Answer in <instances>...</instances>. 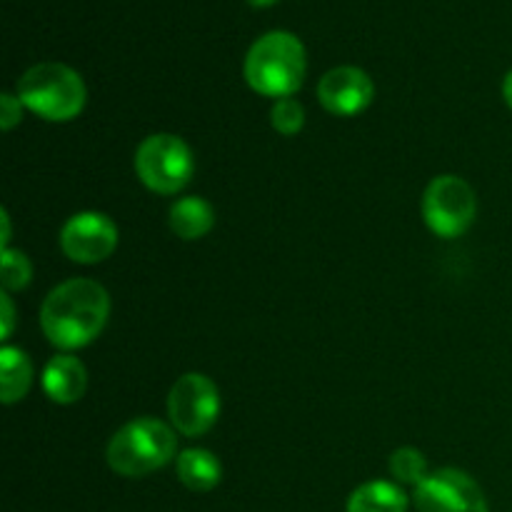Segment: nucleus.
Segmentation results:
<instances>
[{"label":"nucleus","instance_id":"obj_1","mask_svg":"<svg viewBox=\"0 0 512 512\" xmlns=\"http://www.w3.org/2000/svg\"><path fill=\"white\" fill-rule=\"evenodd\" d=\"M110 318V295L100 283L73 278L55 285L40 308V328L60 350H78L103 333Z\"/></svg>","mask_w":512,"mask_h":512},{"label":"nucleus","instance_id":"obj_2","mask_svg":"<svg viewBox=\"0 0 512 512\" xmlns=\"http://www.w3.org/2000/svg\"><path fill=\"white\" fill-rule=\"evenodd\" d=\"M305 45L288 30H273L250 45L245 55V80L265 98H293L305 80Z\"/></svg>","mask_w":512,"mask_h":512},{"label":"nucleus","instance_id":"obj_3","mask_svg":"<svg viewBox=\"0 0 512 512\" xmlns=\"http://www.w3.org/2000/svg\"><path fill=\"white\" fill-rule=\"evenodd\" d=\"M178 458L175 428L158 418H135L110 438L105 460L123 478H145Z\"/></svg>","mask_w":512,"mask_h":512},{"label":"nucleus","instance_id":"obj_4","mask_svg":"<svg viewBox=\"0 0 512 512\" xmlns=\"http://www.w3.org/2000/svg\"><path fill=\"white\" fill-rule=\"evenodd\" d=\"M20 103L48 123L78 118L88 100L83 78L65 63H38L18 80Z\"/></svg>","mask_w":512,"mask_h":512},{"label":"nucleus","instance_id":"obj_5","mask_svg":"<svg viewBox=\"0 0 512 512\" xmlns=\"http://www.w3.org/2000/svg\"><path fill=\"white\" fill-rule=\"evenodd\" d=\"M195 158L183 138L170 133L148 135L135 150V175L158 195H175L190 183Z\"/></svg>","mask_w":512,"mask_h":512},{"label":"nucleus","instance_id":"obj_6","mask_svg":"<svg viewBox=\"0 0 512 512\" xmlns=\"http://www.w3.org/2000/svg\"><path fill=\"white\" fill-rule=\"evenodd\" d=\"M478 215V198L468 180L460 175H438L423 195L425 225L438 238H460L468 233Z\"/></svg>","mask_w":512,"mask_h":512},{"label":"nucleus","instance_id":"obj_7","mask_svg":"<svg viewBox=\"0 0 512 512\" xmlns=\"http://www.w3.org/2000/svg\"><path fill=\"white\" fill-rule=\"evenodd\" d=\"M220 415V393L203 373H185L175 380L168 395V418L175 433L200 438L208 433Z\"/></svg>","mask_w":512,"mask_h":512},{"label":"nucleus","instance_id":"obj_8","mask_svg":"<svg viewBox=\"0 0 512 512\" xmlns=\"http://www.w3.org/2000/svg\"><path fill=\"white\" fill-rule=\"evenodd\" d=\"M418 512H490L480 485L458 468L430 473L413 493Z\"/></svg>","mask_w":512,"mask_h":512},{"label":"nucleus","instance_id":"obj_9","mask_svg":"<svg viewBox=\"0 0 512 512\" xmlns=\"http://www.w3.org/2000/svg\"><path fill=\"white\" fill-rule=\"evenodd\" d=\"M118 248V225L98 210H83L65 220L60 228V250L80 265L108 260Z\"/></svg>","mask_w":512,"mask_h":512},{"label":"nucleus","instance_id":"obj_10","mask_svg":"<svg viewBox=\"0 0 512 512\" xmlns=\"http://www.w3.org/2000/svg\"><path fill=\"white\" fill-rule=\"evenodd\" d=\"M373 98V80L355 65H338V68L328 70L318 83L320 105L338 118H353V115L363 113L373 103Z\"/></svg>","mask_w":512,"mask_h":512},{"label":"nucleus","instance_id":"obj_11","mask_svg":"<svg viewBox=\"0 0 512 512\" xmlns=\"http://www.w3.org/2000/svg\"><path fill=\"white\" fill-rule=\"evenodd\" d=\"M85 388H88V370L75 355L60 353L48 360L43 370V390L53 403H78L85 395Z\"/></svg>","mask_w":512,"mask_h":512},{"label":"nucleus","instance_id":"obj_12","mask_svg":"<svg viewBox=\"0 0 512 512\" xmlns=\"http://www.w3.org/2000/svg\"><path fill=\"white\" fill-rule=\"evenodd\" d=\"M175 473L180 483L193 493H210L223 480V465L210 450L188 448L180 450L175 458Z\"/></svg>","mask_w":512,"mask_h":512},{"label":"nucleus","instance_id":"obj_13","mask_svg":"<svg viewBox=\"0 0 512 512\" xmlns=\"http://www.w3.org/2000/svg\"><path fill=\"white\" fill-rule=\"evenodd\" d=\"M168 223L180 240H200L213 230L215 210L205 198L188 195L170 205Z\"/></svg>","mask_w":512,"mask_h":512},{"label":"nucleus","instance_id":"obj_14","mask_svg":"<svg viewBox=\"0 0 512 512\" xmlns=\"http://www.w3.org/2000/svg\"><path fill=\"white\" fill-rule=\"evenodd\" d=\"M408 495L398 483L370 480L358 485L348 498V512H408Z\"/></svg>","mask_w":512,"mask_h":512},{"label":"nucleus","instance_id":"obj_15","mask_svg":"<svg viewBox=\"0 0 512 512\" xmlns=\"http://www.w3.org/2000/svg\"><path fill=\"white\" fill-rule=\"evenodd\" d=\"M33 385V363L20 348L5 345L0 350V393L5 405H15L28 395Z\"/></svg>","mask_w":512,"mask_h":512},{"label":"nucleus","instance_id":"obj_16","mask_svg":"<svg viewBox=\"0 0 512 512\" xmlns=\"http://www.w3.org/2000/svg\"><path fill=\"white\" fill-rule=\"evenodd\" d=\"M388 468L390 475H393L398 483L413 485V488H418V485L430 475L428 460H425V455L420 453L418 448H398L390 455Z\"/></svg>","mask_w":512,"mask_h":512},{"label":"nucleus","instance_id":"obj_17","mask_svg":"<svg viewBox=\"0 0 512 512\" xmlns=\"http://www.w3.org/2000/svg\"><path fill=\"white\" fill-rule=\"evenodd\" d=\"M0 270H3V290H23L25 285L33 278V265H30L28 255L20 253V250L5 248L3 258H0Z\"/></svg>","mask_w":512,"mask_h":512},{"label":"nucleus","instance_id":"obj_18","mask_svg":"<svg viewBox=\"0 0 512 512\" xmlns=\"http://www.w3.org/2000/svg\"><path fill=\"white\" fill-rule=\"evenodd\" d=\"M270 123L280 135H298L305 125V108L295 98H280L270 110Z\"/></svg>","mask_w":512,"mask_h":512},{"label":"nucleus","instance_id":"obj_19","mask_svg":"<svg viewBox=\"0 0 512 512\" xmlns=\"http://www.w3.org/2000/svg\"><path fill=\"white\" fill-rule=\"evenodd\" d=\"M23 108L25 105L20 103L18 95L3 93V98H0V125H3V130H13L23 120Z\"/></svg>","mask_w":512,"mask_h":512},{"label":"nucleus","instance_id":"obj_20","mask_svg":"<svg viewBox=\"0 0 512 512\" xmlns=\"http://www.w3.org/2000/svg\"><path fill=\"white\" fill-rule=\"evenodd\" d=\"M0 303H3V340H8L15 328V308H13V300H10V293H5L3 290Z\"/></svg>","mask_w":512,"mask_h":512},{"label":"nucleus","instance_id":"obj_21","mask_svg":"<svg viewBox=\"0 0 512 512\" xmlns=\"http://www.w3.org/2000/svg\"><path fill=\"white\" fill-rule=\"evenodd\" d=\"M503 98H505V103H508V108L512 110V70L505 75V80H503Z\"/></svg>","mask_w":512,"mask_h":512},{"label":"nucleus","instance_id":"obj_22","mask_svg":"<svg viewBox=\"0 0 512 512\" xmlns=\"http://www.w3.org/2000/svg\"><path fill=\"white\" fill-rule=\"evenodd\" d=\"M0 220H3V250L5 248H10V218H8V213H5L3 210V215H0Z\"/></svg>","mask_w":512,"mask_h":512},{"label":"nucleus","instance_id":"obj_23","mask_svg":"<svg viewBox=\"0 0 512 512\" xmlns=\"http://www.w3.org/2000/svg\"><path fill=\"white\" fill-rule=\"evenodd\" d=\"M248 3L253 5V8H270V5H275L278 0H248Z\"/></svg>","mask_w":512,"mask_h":512}]
</instances>
